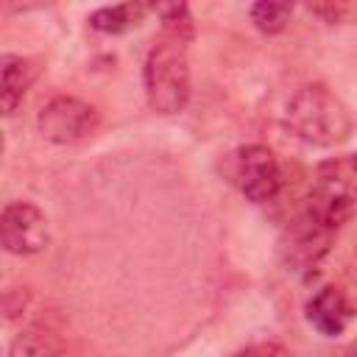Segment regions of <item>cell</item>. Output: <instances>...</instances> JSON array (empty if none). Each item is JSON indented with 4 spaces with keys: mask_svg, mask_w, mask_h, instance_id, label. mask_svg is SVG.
<instances>
[{
    "mask_svg": "<svg viewBox=\"0 0 357 357\" xmlns=\"http://www.w3.org/2000/svg\"><path fill=\"white\" fill-rule=\"evenodd\" d=\"M282 123L296 139L312 148H335L346 142L354 128L349 106L324 84L298 86L284 103Z\"/></svg>",
    "mask_w": 357,
    "mask_h": 357,
    "instance_id": "1",
    "label": "cell"
},
{
    "mask_svg": "<svg viewBox=\"0 0 357 357\" xmlns=\"http://www.w3.org/2000/svg\"><path fill=\"white\" fill-rule=\"evenodd\" d=\"M190 42L178 33H162L145 56L142 89L156 114H181L192 95Z\"/></svg>",
    "mask_w": 357,
    "mask_h": 357,
    "instance_id": "2",
    "label": "cell"
},
{
    "mask_svg": "<svg viewBox=\"0 0 357 357\" xmlns=\"http://www.w3.org/2000/svg\"><path fill=\"white\" fill-rule=\"evenodd\" d=\"M229 176H231V184L245 195V201L257 206L276 201L284 184L276 153L259 142L240 145L229 156Z\"/></svg>",
    "mask_w": 357,
    "mask_h": 357,
    "instance_id": "3",
    "label": "cell"
},
{
    "mask_svg": "<svg viewBox=\"0 0 357 357\" xmlns=\"http://www.w3.org/2000/svg\"><path fill=\"white\" fill-rule=\"evenodd\" d=\"M36 128L53 145H78L100 128V112L75 95H56L39 109Z\"/></svg>",
    "mask_w": 357,
    "mask_h": 357,
    "instance_id": "4",
    "label": "cell"
},
{
    "mask_svg": "<svg viewBox=\"0 0 357 357\" xmlns=\"http://www.w3.org/2000/svg\"><path fill=\"white\" fill-rule=\"evenodd\" d=\"M332 237H335L332 229L321 226L315 218H310L301 209L287 223V229L282 234V243H279V251H282V259H284L287 271H293L301 279H312L318 273L324 257L332 248Z\"/></svg>",
    "mask_w": 357,
    "mask_h": 357,
    "instance_id": "5",
    "label": "cell"
},
{
    "mask_svg": "<svg viewBox=\"0 0 357 357\" xmlns=\"http://www.w3.org/2000/svg\"><path fill=\"white\" fill-rule=\"evenodd\" d=\"M0 243L14 257L42 254L50 243L45 212L31 201H8L0 212Z\"/></svg>",
    "mask_w": 357,
    "mask_h": 357,
    "instance_id": "6",
    "label": "cell"
},
{
    "mask_svg": "<svg viewBox=\"0 0 357 357\" xmlns=\"http://www.w3.org/2000/svg\"><path fill=\"white\" fill-rule=\"evenodd\" d=\"M304 318L307 324L324 335V337H340L351 321L357 318V307L351 304V298L343 293V287L326 284L321 290H315L307 304H304Z\"/></svg>",
    "mask_w": 357,
    "mask_h": 357,
    "instance_id": "7",
    "label": "cell"
},
{
    "mask_svg": "<svg viewBox=\"0 0 357 357\" xmlns=\"http://www.w3.org/2000/svg\"><path fill=\"white\" fill-rule=\"evenodd\" d=\"M39 61L20 53L0 56V109L3 114H14L33 81L39 78Z\"/></svg>",
    "mask_w": 357,
    "mask_h": 357,
    "instance_id": "8",
    "label": "cell"
},
{
    "mask_svg": "<svg viewBox=\"0 0 357 357\" xmlns=\"http://www.w3.org/2000/svg\"><path fill=\"white\" fill-rule=\"evenodd\" d=\"M8 357H64V340L50 321L39 318L14 337Z\"/></svg>",
    "mask_w": 357,
    "mask_h": 357,
    "instance_id": "9",
    "label": "cell"
},
{
    "mask_svg": "<svg viewBox=\"0 0 357 357\" xmlns=\"http://www.w3.org/2000/svg\"><path fill=\"white\" fill-rule=\"evenodd\" d=\"M148 14H151V6H145V3H117V6L95 8L86 22L98 33L117 36V33H128V31L139 28Z\"/></svg>",
    "mask_w": 357,
    "mask_h": 357,
    "instance_id": "10",
    "label": "cell"
},
{
    "mask_svg": "<svg viewBox=\"0 0 357 357\" xmlns=\"http://www.w3.org/2000/svg\"><path fill=\"white\" fill-rule=\"evenodd\" d=\"M248 17H251V25L265 33V36H276L282 33L287 25H290V17H293V6L290 3H271V0H259L248 8Z\"/></svg>",
    "mask_w": 357,
    "mask_h": 357,
    "instance_id": "11",
    "label": "cell"
},
{
    "mask_svg": "<svg viewBox=\"0 0 357 357\" xmlns=\"http://www.w3.org/2000/svg\"><path fill=\"white\" fill-rule=\"evenodd\" d=\"M151 11L162 22V33H178V36H187V39L195 36L192 14H190L187 3H156V6H151Z\"/></svg>",
    "mask_w": 357,
    "mask_h": 357,
    "instance_id": "12",
    "label": "cell"
},
{
    "mask_svg": "<svg viewBox=\"0 0 357 357\" xmlns=\"http://www.w3.org/2000/svg\"><path fill=\"white\" fill-rule=\"evenodd\" d=\"M318 178L337 181V184H346V187L357 190V153H343V156L321 162L318 165Z\"/></svg>",
    "mask_w": 357,
    "mask_h": 357,
    "instance_id": "13",
    "label": "cell"
},
{
    "mask_svg": "<svg viewBox=\"0 0 357 357\" xmlns=\"http://www.w3.org/2000/svg\"><path fill=\"white\" fill-rule=\"evenodd\" d=\"M231 357H284V349L276 340H259V343H251V346L234 351Z\"/></svg>",
    "mask_w": 357,
    "mask_h": 357,
    "instance_id": "14",
    "label": "cell"
},
{
    "mask_svg": "<svg viewBox=\"0 0 357 357\" xmlns=\"http://www.w3.org/2000/svg\"><path fill=\"white\" fill-rule=\"evenodd\" d=\"M310 11L315 17H321L324 22H343V17L349 14V6H340V3H329V6H310Z\"/></svg>",
    "mask_w": 357,
    "mask_h": 357,
    "instance_id": "15",
    "label": "cell"
}]
</instances>
